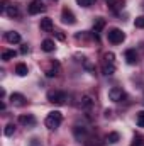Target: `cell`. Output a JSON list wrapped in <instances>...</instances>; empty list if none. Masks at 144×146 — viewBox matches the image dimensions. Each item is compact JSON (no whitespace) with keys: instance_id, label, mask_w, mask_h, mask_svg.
<instances>
[{"instance_id":"obj_26","label":"cell","mask_w":144,"mask_h":146,"mask_svg":"<svg viewBox=\"0 0 144 146\" xmlns=\"http://www.w3.org/2000/svg\"><path fill=\"white\" fill-rule=\"evenodd\" d=\"M27 51H29V48H27V44H24V46L20 48V53H22V54H26Z\"/></svg>"},{"instance_id":"obj_25","label":"cell","mask_w":144,"mask_h":146,"mask_svg":"<svg viewBox=\"0 0 144 146\" xmlns=\"http://www.w3.org/2000/svg\"><path fill=\"white\" fill-rule=\"evenodd\" d=\"M46 75H48L49 78H51V76H56V75H58V66H56V68H49V70L46 72Z\"/></svg>"},{"instance_id":"obj_22","label":"cell","mask_w":144,"mask_h":146,"mask_svg":"<svg viewBox=\"0 0 144 146\" xmlns=\"http://www.w3.org/2000/svg\"><path fill=\"white\" fill-rule=\"evenodd\" d=\"M134 26H136V27H139V29H144V17H143V15H139V17H136V19H134Z\"/></svg>"},{"instance_id":"obj_13","label":"cell","mask_w":144,"mask_h":146,"mask_svg":"<svg viewBox=\"0 0 144 146\" xmlns=\"http://www.w3.org/2000/svg\"><path fill=\"white\" fill-rule=\"evenodd\" d=\"M102 73H104V75H114V73H115V65H114V63H107V61H105V63H104V66H102Z\"/></svg>"},{"instance_id":"obj_5","label":"cell","mask_w":144,"mask_h":146,"mask_svg":"<svg viewBox=\"0 0 144 146\" xmlns=\"http://www.w3.org/2000/svg\"><path fill=\"white\" fill-rule=\"evenodd\" d=\"M19 122H20L22 126H26V127H34L37 121L32 114H22V115L19 117Z\"/></svg>"},{"instance_id":"obj_23","label":"cell","mask_w":144,"mask_h":146,"mask_svg":"<svg viewBox=\"0 0 144 146\" xmlns=\"http://www.w3.org/2000/svg\"><path fill=\"white\" fill-rule=\"evenodd\" d=\"M75 134H76L78 138H80V136H85V134H87V129H85V127H81V129H80V127L76 126V127H75Z\"/></svg>"},{"instance_id":"obj_12","label":"cell","mask_w":144,"mask_h":146,"mask_svg":"<svg viewBox=\"0 0 144 146\" xmlns=\"http://www.w3.org/2000/svg\"><path fill=\"white\" fill-rule=\"evenodd\" d=\"M126 61H127L129 65H136V63H137V54H136L134 49H127V51H126Z\"/></svg>"},{"instance_id":"obj_24","label":"cell","mask_w":144,"mask_h":146,"mask_svg":"<svg viewBox=\"0 0 144 146\" xmlns=\"http://www.w3.org/2000/svg\"><path fill=\"white\" fill-rule=\"evenodd\" d=\"M104 58H105V61H107V63H114L115 54H114V53H105V56H104Z\"/></svg>"},{"instance_id":"obj_18","label":"cell","mask_w":144,"mask_h":146,"mask_svg":"<svg viewBox=\"0 0 144 146\" xmlns=\"http://www.w3.org/2000/svg\"><path fill=\"white\" fill-rule=\"evenodd\" d=\"M15 54H17V53H15V51H12V49L3 51V53H2V60H3V61H10V60H14V58H15Z\"/></svg>"},{"instance_id":"obj_19","label":"cell","mask_w":144,"mask_h":146,"mask_svg":"<svg viewBox=\"0 0 144 146\" xmlns=\"http://www.w3.org/2000/svg\"><path fill=\"white\" fill-rule=\"evenodd\" d=\"M14 133H15V126H14V124H7L5 129H3V134H5L7 138H10V136H14Z\"/></svg>"},{"instance_id":"obj_11","label":"cell","mask_w":144,"mask_h":146,"mask_svg":"<svg viewBox=\"0 0 144 146\" xmlns=\"http://www.w3.org/2000/svg\"><path fill=\"white\" fill-rule=\"evenodd\" d=\"M41 49L46 51V53L54 51V41H53V39H44V41L41 42Z\"/></svg>"},{"instance_id":"obj_10","label":"cell","mask_w":144,"mask_h":146,"mask_svg":"<svg viewBox=\"0 0 144 146\" xmlns=\"http://www.w3.org/2000/svg\"><path fill=\"white\" fill-rule=\"evenodd\" d=\"M41 31H44V33L53 31V19H49V17L41 19Z\"/></svg>"},{"instance_id":"obj_6","label":"cell","mask_w":144,"mask_h":146,"mask_svg":"<svg viewBox=\"0 0 144 146\" xmlns=\"http://www.w3.org/2000/svg\"><path fill=\"white\" fill-rule=\"evenodd\" d=\"M27 10H29V14H31V15H36V14H41V12L44 10V3H42L41 0H32V2L29 3Z\"/></svg>"},{"instance_id":"obj_16","label":"cell","mask_w":144,"mask_h":146,"mask_svg":"<svg viewBox=\"0 0 144 146\" xmlns=\"http://www.w3.org/2000/svg\"><path fill=\"white\" fill-rule=\"evenodd\" d=\"M92 107H93V100H92L88 95H87V97H83V99H81V109H83V110H90Z\"/></svg>"},{"instance_id":"obj_8","label":"cell","mask_w":144,"mask_h":146,"mask_svg":"<svg viewBox=\"0 0 144 146\" xmlns=\"http://www.w3.org/2000/svg\"><path fill=\"white\" fill-rule=\"evenodd\" d=\"M10 104L15 106V107H24L27 104V100H26V97L22 94H12L10 95Z\"/></svg>"},{"instance_id":"obj_9","label":"cell","mask_w":144,"mask_h":146,"mask_svg":"<svg viewBox=\"0 0 144 146\" xmlns=\"http://www.w3.org/2000/svg\"><path fill=\"white\" fill-rule=\"evenodd\" d=\"M5 39H7V42H10V44H17V42H20V34L15 33V31H10V33L5 34Z\"/></svg>"},{"instance_id":"obj_15","label":"cell","mask_w":144,"mask_h":146,"mask_svg":"<svg viewBox=\"0 0 144 146\" xmlns=\"http://www.w3.org/2000/svg\"><path fill=\"white\" fill-rule=\"evenodd\" d=\"M15 73H17L19 76H26V75L29 73V68H27V65H24V63H19V65L15 66Z\"/></svg>"},{"instance_id":"obj_14","label":"cell","mask_w":144,"mask_h":146,"mask_svg":"<svg viewBox=\"0 0 144 146\" xmlns=\"http://www.w3.org/2000/svg\"><path fill=\"white\" fill-rule=\"evenodd\" d=\"M104 27H105V21L102 17H97L95 19V24H93V33H100Z\"/></svg>"},{"instance_id":"obj_4","label":"cell","mask_w":144,"mask_h":146,"mask_svg":"<svg viewBox=\"0 0 144 146\" xmlns=\"http://www.w3.org/2000/svg\"><path fill=\"white\" fill-rule=\"evenodd\" d=\"M108 99H110L112 102H122V100L126 99V92H124L122 88H119V87H112V88L108 90Z\"/></svg>"},{"instance_id":"obj_20","label":"cell","mask_w":144,"mask_h":146,"mask_svg":"<svg viewBox=\"0 0 144 146\" xmlns=\"http://www.w3.org/2000/svg\"><path fill=\"white\" fill-rule=\"evenodd\" d=\"M76 3H78L80 7H85V9H87V7H92V5L95 3V0H76Z\"/></svg>"},{"instance_id":"obj_17","label":"cell","mask_w":144,"mask_h":146,"mask_svg":"<svg viewBox=\"0 0 144 146\" xmlns=\"http://www.w3.org/2000/svg\"><path fill=\"white\" fill-rule=\"evenodd\" d=\"M119 139H120V134L119 133H108L107 134V143H110V145L119 143Z\"/></svg>"},{"instance_id":"obj_1","label":"cell","mask_w":144,"mask_h":146,"mask_svg":"<svg viewBox=\"0 0 144 146\" xmlns=\"http://www.w3.org/2000/svg\"><path fill=\"white\" fill-rule=\"evenodd\" d=\"M61 122H63V114H61L59 110L49 112V114L46 115V119H44V124H46L48 129H56V127H59Z\"/></svg>"},{"instance_id":"obj_7","label":"cell","mask_w":144,"mask_h":146,"mask_svg":"<svg viewBox=\"0 0 144 146\" xmlns=\"http://www.w3.org/2000/svg\"><path fill=\"white\" fill-rule=\"evenodd\" d=\"M61 21L65 22V24H76V17H75V14H73L70 9H63V12H61Z\"/></svg>"},{"instance_id":"obj_2","label":"cell","mask_w":144,"mask_h":146,"mask_svg":"<svg viewBox=\"0 0 144 146\" xmlns=\"http://www.w3.org/2000/svg\"><path fill=\"white\" fill-rule=\"evenodd\" d=\"M107 39L112 42V44H120V42L126 39V34H124L120 29L112 27V29H108V33H107Z\"/></svg>"},{"instance_id":"obj_21","label":"cell","mask_w":144,"mask_h":146,"mask_svg":"<svg viewBox=\"0 0 144 146\" xmlns=\"http://www.w3.org/2000/svg\"><path fill=\"white\" fill-rule=\"evenodd\" d=\"M136 122H137V126H139V127H144V110H141V112H137Z\"/></svg>"},{"instance_id":"obj_3","label":"cell","mask_w":144,"mask_h":146,"mask_svg":"<svg viewBox=\"0 0 144 146\" xmlns=\"http://www.w3.org/2000/svg\"><path fill=\"white\" fill-rule=\"evenodd\" d=\"M48 100H49L51 104L61 106V104H65V100H66V94H65V92H59V90L49 92V94H48Z\"/></svg>"},{"instance_id":"obj_27","label":"cell","mask_w":144,"mask_h":146,"mask_svg":"<svg viewBox=\"0 0 144 146\" xmlns=\"http://www.w3.org/2000/svg\"><path fill=\"white\" fill-rule=\"evenodd\" d=\"M56 36H58V39H61V41H63V39H65V36H63V34H61V33H59V31H56Z\"/></svg>"}]
</instances>
